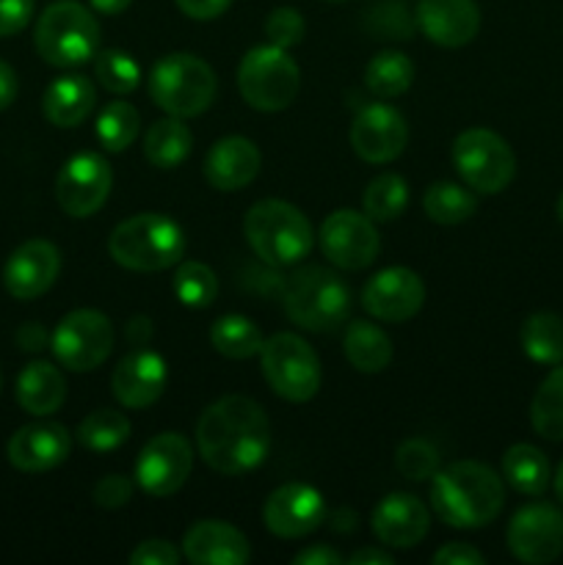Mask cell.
<instances>
[{
  "label": "cell",
  "mask_w": 563,
  "mask_h": 565,
  "mask_svg": "<svg viewBox=\"0 0 563 565\" xmlns=\"http://www.w3.org/2000/svg\"><path fill=\"white\" fill-rule=\"evenodd\" d=\"M97 103V92H94L92 81L83 75H64L55 77L42 97L44 119L55 127H77Z\"/></svg>",
  "instance_id": "obj_26"
},
{
  "label": "cell",
  "mask_w": 563,
  "mask_h": 565,
  "mask_svg": "<svg viewBox=\"0 0 563 565\" xmlns=\"http://www.w3.org/2000/svg\"><path fill=\"white\" fill-rule=\"evenodd\" d=\"M408 125L392 105H364L351 125V147L368 163H390L406 149Z\"/></svg>",
  "instance_id": "obj_18"
},
{
  "label": "cell",
  "mask_w": 563,
  "mask_h": 565,
  "mask_svg": "<svg viewBox=\"0 0 563 565\" xmlns=\"http://www.w3.org/2000/svg\"><path fill=\"white\" fill-rule=\"evenodd\" d=\"M301 86V72L285 47L263 44L243 55L237 66V92L248 108L276 114L296 99Z\"/></svg>",
  "instance_id": "obj_8"
},
{
  "label": "cell",
  "mask_w": 563,
  "mask_h": 565,
  "mask_svg": "<svg viewBox=\"0 0 563 565\" xmlns=\"http://www.w3.org/2000/svg\"><path fill=\"white\" fill-rule=\"evenodd\" d=\"M17 88H20V83H17L14 70H11L6 61H0V110H6L11 103H14Z\"/></svg>",
  "instance_id": "obj_51"
},
{
  "label": "cell",
  "mask_w": 563,
  "mask_h": 565,
  "mask_svg": "<svg viewBox=\"0 0 563 565\" xmlns=\"http://www.w3.org/2000/svg\"><path fill=\"white\" fill-rule=\"evenodd\" d=\"M263 519L276 539H304L326 522V500L307 483L279 486L265 500Z\"/></svg>",
  "instance_id": "obj_16"
},
{
  "label": "cell",
  "mask_w": 563,
  "mask_h": 565,
  "mask_svg": "<svg viewBox=\"0 0 563 565\" xmlns=\"http://www.w3.org/2000/svg\"><path fill=\"white\" fill-rule=\"evenodd\" d=\"M33 17V0H0V39L25 31Z\"/></svg>",
  "instance_id": "obj_45"
},
{
  "label": "cell",
  "mask_w": 563,
  "mask_h": 565,
  "mask_svg": "<svg viewBox=\"0 0 563 565\" xmlns=\"http://www.w3.org/2000/svg\"><path fill=\"white\" fill-rule=\"evenodd\" d=\"M182 555L196 565H246L252 557L246 535L226 522L204 519L182 539Z\"/></svg>",
  "instance_id": "obj_25"
},
{
  "label": "cell",
  "mask_w": 563,
  "mask_h": 565,
  "mask_svg": "<svg viewBox=\"0 0 563 565\" xmlns=\"http://www.w3.org/2000/svg\"><path fill=\"white\" fill-rule=\"evenodd\" d=\"M125 334H127V340L132 342V345H147L149 337H152V320L144 318V315H136V318L127 323Z\"/></svg>",
  "instance_id": "obj_52"
},
{
  "label": "cell",
  "mask_w": 563,
  "mask_h": 565,
  "mask_svg": "<svg viewBox=\"0 0 563 565\" xmlns=\"http://www.w3.org/2000/svg\"><path fill=\"white\" fill-rule=\"evenodd\" d=\"M36 53L50 66L70 70L86 64L99 50V22L77 0H55L36 22Z\"/></svg>",
  "instance_id": "obj_6"
},
{
  "label": "cell",
  "mask_w": 563,
  "mask_h": 565,
  "mask_svg": "<svg viewBox=\"0 0 563 565\" xmlns=\"http://www.w3.org/2000/svg\"><path fill=\"white\" fill-rule=\"evenodd\" d=\"M508 550L528 565H546L563 555V513L546 502H533L513 513L506 530Z\"/></svg>",
  "instance_id": "obj_12"
},
{
  "label": "cell",
  "mask_w": 563,
  "mask_h": 565,
  "mask_svg": "<svg viewBox=\"0 0 563 565\" xmlns=\"http://www.w3.org/2000/svg\"><path fill=\"white\" fill-rule=\"evenodd\" d=\"M169 384L166 359L155 351H132L121 359L110 379L114 397L125 408H147L163 395Z\"/></svg>",
  "instance_id": "obj_22"
},
{
  "label": "cell",
  "mask_w": 563,
  "mask_h": 565,
  "mask_svg": "<svg viewBox=\"0 0 563 565\" xmlns=\"http://www.w3.org/2000/svg\"><path fill=\"white\" fill-rule=\"evenodd\" d=\"M193 147V136L188 130L185 121L180 116H169L149 127L147 138H144V158L155 166V169H177L188 160Z\"/></svg>",
  "instance_id": "obj_28"
},
{
  "label": "cell",
  "mask_w": 563,
  "mask_h": 565,
  "mask_svg": "<svg viewBox=\"0 0 563 565\" xmlns=\"http://www.w3.org/2000/svg\"><path fill=\"white\" fill-rule=\"evenodd\" d=\"M171 290H174L177 301H180L182 307L204 309L215 301V296H219V279H215V274L204 263L188 259V263L177 265L174 279H171Z\"/></svg>",
  "instance_id": "obj_37"
},
{
  "label": "cell",
  "mask_w": 563,
  "mask_h": 565,
  "mask_svg": "<svg viewBox=\"0 0 563 565\" xmlns=\"http://www.w3.org/2000/svg\"><path fill=\"white\" fill-rule=\"evenodd\" d=\"M17 345H20L22 351H31V353L42 351V348L50 345V337L39 323H25L20 331H17Z\"/></svg>",
  "instance_id": "obj_50"
},
{
  "label": "cell",
  "mask_w": 563,
  "mask_h": 565,
  "mask_svg": "<svg viewBox=\"0 0 563 565\" xmlns=\"http://www.w3.org/2000/svg\"><path fill=\"white\" fill-rule=\"evenodd\" d=\"M535 434L550 441H563V364L541 381L530 406Z\"/></svg>",
  "instance_id": "obj_35"
},
{
  "label": "cell",
  "mask_w": 563,
  "mask_h": 565,
  "mask_svg": "<svg viewBox=\"0 0 563 565\" xmlns=\"http://www.w3.org/2000/svg\"><path fill=\"white\" fill-rule=\"evenodd\" d=\"M149 97L169 116H199L215 99V72L191 53L163 55L149 72Z\"/></svg>",
  "instance_id": "obj_7"
},
{
  "label": "cell",
  "mask_w": 563,
  "mask_h": 565,
  "mask_svg": "<svg viewBox=\"0 0 563 565\" xmlns=\"http://www.w3.org/2000/svg\"><path fill=\"white\" fill-rule=\"evenodd\" d=\"M417 28L439 47H464L480 31V9L475 0H419Z\"/></svg>",
  "instance_id": "obj_23"
},
{
  "label": "cell",
  "mask_w": 563,
  "mask_h": 565,
  "mask_svg": "<svg viewBox=\"0 0 563 565\" xmlns=\"http://www.w3.org/2000/svg\"><path fill=\"white\" fill-rule=\"evenodd\" d=\"M348 563L353 565H392V552L384 550H359L348 557Z\"/></svg>",
  "instance_id": "obj_53"
},
{
  "label": "cell",
  "mask_w": 563,
  "mask_h": 565,
  "mask_svg": "<svg viewBox=\"0 0 563 565\" xmlns=\"http://www.w3.org/2000/svg\"><path fill=\"white\" fill-rule=\"evenodd\" d=\"M423 207L434 224L456 226L472 218V213L478 210V196L472 188L458 185V182H434L425 191Z\"/></svg>",
  "instance_id": "obj_32"
},
{
  "label": "cell",
  "mask_w": 563,
  "mask_h": 565,
  "mask_svg": "<svg viewBox=\"0 0 563 565\" xmlns=\"http://www.w3.org/2000/svg\"><path fill=\"white\" fill-rule=\"evenodd\" d=\"M185 232L160 213H138L121 221L108 237V252L121 268L138 274L166 270L185 257Z\"/></svg>",
  "instance_id": "obj_3"
},
{
  "label": "cell",
  "mask_w": 563,
  "mask_h": 565,
  "mask_svg": "<svg viewBox=\"0 0 563 565\" xmlns=\"http://www.w3.org/2000/svg\"><path fill=\"white\" fill-rule=\"evenodd\" d=\"M61 274V254L50 241H28L3 265V285L17 301L44 296Z\"/></svg>",
  "instance_id": "obj_19"
},
{
  "label": "cell",
  "mask_w": 563,
  "mask_h": 565,
  "mask_svg": "<svg viewBox=\"0 0 563 565\" xmlns=\"http://www.w3.org/2000/svg\"><path fill=\"white\" fill-rule=\"evenodd\" d=\"M555 213H557V221H561V224H563V193H561V199H557V207H555Z\"/></svg>",
  "instance_id": "obj_56"
},
{
  "label": "cell",
  "mask_w": 563,
  "mask_h": 565,
  "mask_svg": "<svg viewBox=\"0 0 563 565\" xmlns=\"http://www.w3.org/2000/svg\"><path fill=\"white\" fill-rule=\"evenodd\" d=\"M72 436L59 423H33L9 439L6 456L20 472H50L70 458Z\"/></svg>",
  "instance_id": "obj_21"
},
{
  "label": "cell",
  "mask_w": 563,
  "mask_h": 565,
  "mask_svg": "<svg viewBox=\"0 0 563 565\" xmlns=\"http://www.w3.org/2000/svg\"><path fill=\"white\" fill-rule=\"evenodd\" d=\"M97 64H94V75H97L99 86L110 94H130L136 92L138 83H141V66L136 64L130 53L125 50H103V53L94 55Z\"/></svg>",
  "instance_id": "obj_40"
},
{
  "label": "cell",
  "mask_w": 563,
  "mask_h": 565,
  "mask_svg": "<svg viewBox=\"0 0 563 565\" xmlns=\"http://www.w3.org/2000/svg\"><path fill=\"white\" fill-rule=\"evenodd\" d=\"M193 469L191 441L182 434H158L144 445L136 461V480L147 494L171 497L185 486Z\"/></svg>",
  "instance_id": "obj_15"
},
{
  "label": "cell",
  "mask_w": 563,
  "mask_h": 565,
  "mask_svg": "<svg viewBox=\"0 0 563 565\" xmlns=\"http://www.w3.org/2000/svg\"><path fill=\"white\" fill-rule=\"evenodd\" d=\"M293 563L296 565H340L342 555L326 544H312V546H307V550L298 552V555L293 557Z\"/></svg>",
  "instance_id": "obj_49"
},
{
  "label": "cell",
  "mask_w": 563,
  "mask_h": 565,
  "mask_svg": "<svg viewBox=\"0 0 563 565\" xmlns=\"http://www.w3.org/2000/svg\"><path fill=\"white\" fill-rule=\"evenodd\" d=\"M486 555L472 544H445L434 555V565H484Z\"/></svg>",
  "instance_id": "obj_47"
},
{
  "label": "cell",
  "mask_w": 563,
  "mask_h": 565,
  "mask_svg": "<svg viewBox=\"0 0 563 565\" xmlns=\"http://www.w3.org/2000/svg\"><path fill=\"white\" fill-rule=\"evenodd\" d=\"M114 174L103 154L81 152L64 163L55 180V199L72 218H88L108 199Z\"/></svg>",
  "instance_id": "obj_14"
},
{
  "label": "cell",
  "mask_w": 563,
  "mask_h": 565,
  "mask_svg": "<svg viewBox=\"0 0 563 565\" xmlns=\"http://www.w3.org/2000/svg\"><path fill=\"white\" fill-rule=\"evenodd\" d=\"M502 478L528 497H541L550 486L552 472L544 452L533 445H513L502 456Z\"/></svg>",
  "instance_id": "obj_29"
},
{
  "label": "cell",
  "mask_w": 563,
  "mask_h": 565,
  "mask_svg": "<svg viewBox=\"0 0 563 565\" xmlns=\"http://www.w3.org/2000/svg\"><path fill=\"white\" fill-rule=\"evenodd\" d=\"M210 342L226 359H252L263 351L265 337L254 320L243 315H224L210 329Z\"/></svg>",
  "instance_id": "obj_33"
},
{
  "label": "cell",
  "mask_w": 563,
  "mask_h": 565,
  "mask_svg": "<svg viewBox=\"0 0 563 565\" xmlns=\"http://www.w3.org/2000/svg\"><path fill=\"white\" fill-rule=\"evenodd\" d=\"M196 447L204 463L219 475L252 472L270 450L268 414L252 397H221L199 417Z\"/></svg>",
  "instance_id": "obj_1"
},
{
  "label": "cell",
  "mask_w": 563,
  "mask_h": 565,
  "mask_svg": "<svg viewBox=\"0 0 563 565\" xmlns=\"http://www.w3.org/2000/svg\"><path fill=\"white\" fill-rule=\"evenodd\" d=\"M259 169H263V154L254 147V141L243 136L221 138L204 158V177L215 191L224 193L252 185Z\"/></svg>",
  "instance_id": "obj_24"
},
{
  "label": "cell",
  "mask_w": 563,
  "mask_h": 565,
  "mask_svg": "<svg viewBox=\"0 0 563 565\" xmlns=\"http://www.w3.org/2000/svg\"><path fill=\"white\" fill-rule=\"evenodd\" d=\"M282 303L293 323L326 334L340 329L351 315V290L334 270L307 265L285 281Z\"/></svg>",
  "instance_id": "obj_5"
},
{
  "label": "cell",
  "mask_w": 563,
  "mask_h": 565,
  "mask_svg": "<svg viewBox=\"0 0 563 565\" xmlns=\"http://www.w3.org/2000/svg\"><path fill=\"white\" fill-rule=\"evenodd\" d=\"M0 390H3V370H0Z\"/></svg>",
  "instance_id": "obj_57"
},
{
  "label": "cell",
  "mask_w": 563,
  "mask_h": 565,
  "mask_svg": "<svg viewBox=\"0 0 563 565\" xmlns=\"http://www.w3.org/2000/svg\"><path fill=\"white\" fill-rule=\"evenodd\" d=\"M243 232H246L252 252L270 268L296 265L298 259L312 252L315 243V232L307 215L282 199H263V202L252 204L243 218Z\"/></svg>",
  "instance_id": "obj_4"
},
{
  "label": "cell",
  "mask_w": 563,
  "mask_h": 565,
  "mask_svg": "<svg viewBox=\"0 0 563 565\" xmlns=\"http://www.w3.org/2000/svg\"><path fill=\"white\" fill-rule=\"evenodd\" d=\"M395 469L401 472V478L423 483L439 472V452L425 439H408L397 447Z\"/></svg>",
  "instance_id": "obj_42"
},
{
  "label": "cell",
  "mask_w": 563,
  "mask_h": 565,
  "mask_svg": "<svg viewBox=\"0 0 563 565\" xmlns=\"http://www.w3.org/2000/svg\"><path fill=\"white\" fill-rule=\"evenodd\" d=\"M414 83V64L401 50H381L364 70V86L381 99H395L406 94Z\"/></svg>",
  "instance_id": "obj_31"
},
{
  "label": "cell",
  "mask_w": 563,
  "mask_h": 565,
  "mask_svg": "<svg viewBox=\"0 0 563 565\" xmlns=\"http://www.w3.org/2000/svg\"><path fill=\"white\" fill-rule=\"evenodd\" d=\"M230 3L232 0H177L182 14L199 22H208V20H215V17H221L226 9H230Z\"/></svg>",
  "instance_id": "obj_48"
},
{
  "label": "cell",
  "mask_w": 563,
  "mask_h": 565,
  "mask_svg": "<svg viewBox=\"0 0 563 565\" xmlns=\"http://www.w3.org/2000/svg\"><path fill=\"white\" fill-rule=\"evenodd\" d=\"M364 25L375 39H412L414 28H417V17L397 0H375L373 6L364 9Z\"/></svg>",
  "instance_id": "obj_41"
},
{
  "label": "cell",
  "mask_w": 563,
  "mask_h": 565,
  "mask_svg": "<svg viewBox=\"0 0 563 565\" xmlns=\"http://www.w3.org/2000/svg\"><path fill=\"white\" fill-rule=\"evenodd\" d=\"M370 527H373L381 546H390V550H412V546H417L428 535L431 513L414 494L395 491V494H386L375 505Z\"/></svg>",
  "instance_id": "obj_20"
},
{
  "label": "cell",
  "mask_w": 563,
  "mask_h": 565,
  "mask_svg": "<svg viewBox=\"0 0 563 565\" xmlns=\"http://www.w3.org/2000/svg\"><path fill=\"white\" fill-rule=\"evenodd\" d=\"M329 3H346V0H329Z\"/></svg>",
  "instance_id": "obj_58"
},
{
  "label": "cell",
  "mask_w": 563,
  "mask_h": 565,
  "mask_svg": "<svg viewBox=\"0 0 563 565\" xmlns=\"http://www.w3.org/2000/svg\"><path fill=\"white\" fill-rule=\"evenodd\" d=\"M132 565H177L180 563V552L174 550V544L169 541H144L132 550L130 555Z\"/></svg>",
  "instance_id": "obj_46"
},
{
  "label": "cell",
  "mask_w": 563,
  "mask_h": 565,
  "mask_svg": "<svg viewBox=\"0 0 563 565\" xmlns=\"http://www.w3.org/2000/svg\"><path fill=\"white\" fill-rule=\"evenodd\" d=\"M522 351L535 364L563 362V320L552 312H535L522 326Z\"/></svg>",
  "instance_id": "obj_34"
},
{
  "label": "cell",
  "mask_w": 563,
  "mask_h": 565,
  "mask_svg": "<svg viewBox=\"0 0 563 565\" xmlns=\"http://www.w3.org/2000/svg\"><path fill=\"white\" fill-rule=\"evenodd\" d=\"M88 3H92V9L99 11V14L114 17V14H121L132 0H88Z\"/></svg>",
  "instance_id": "obj_54"
},
{
  "label": "cell",
  "mask_w": 563,
  "mask_h": 565,
  "mask_svg": "<svg viewBox=\"0 0 563 565\" xmlns=\"http://www.w3.org/2000/svg\"><path fill=\"white\" fill-rule=\"evenodd\" d=\"M141 130V116L130 103H110L105 105L103 114L97 116V138L108 152H125Z\"/></svg>",
  "instance_id": "obj_39"
},
{
  "label": "cell",
  "mask_w": 563,
  "mask_h": 565,
  "mask_svg": "<svg viewBox=\"0 0 563 565\" xmlns=\"http://www.w3.org/2000/svg\"><path fill=\"white\" fill-rule=\"evenodd\" d=\"M66 401V379L50 362H31L17 379V403L33 417H50Z\"/></svg>",
  "instance_id": "obj_27"
},
{
  "label": "cell",
  "mask_w": 563,
  "mask_h": 565,
  "mask_svg": "<svg viewBox=\"0 0 563 565\" xmlns=\"http://www.w3.org/2000/svg\"><path fill=\"white\" fill-rule=\"evenodd\" d=\"M304 33H307V22H304V17L293 6H279L265 20V36L276 47H296V44H301Z\"/></svg>",
  "instance_id": "obj_43"
},
{
  "label": "cell",
  "mask_w": 563,
  "mask_h": 565,
  "mask_svg": "<svg viewBox=\"0 0 563 565\" xmlns=\"http://www.w3.org/2000/svg\"><path fill=\"white\" fill-rule=\"evenodd\" d=\"M392 342L379 326L353 320L346 331V359L359 373H381L392 362Z\"/></svg>",
  "instance_id": "obj_30"
},
{
  "label": "cell",
  "mask_w": 563,
  "mask_h": 565,
  "mask_svg": "<svg viewBox=\"0 0 563 565\" xmlns=\"http://www.w3.org/2000/svg\"><path fill=\"white\" fill-rule=\"evenodd\" d=\"M130 439V419L114 408L92 412L77 425V441L92 452H110Z\"/></svg>",
  "instance_id": "obj_36"
},
{
  "label": "cell",
  "mask_w": 563,
  "mask_h": 565,
  "mask_svg": "<svg viewBox=\"0 0 563 565\" xmlns=\"http://www.w3.org/2000/svg\"><path fill=\"white\" fill-rule=\"evenodd\" d=\"M263 375L270 390L290 403H307L318 395L320 381V359L298 334H274L265 340L259 351Z\"/></svg>",
  "instance_id": "obj_10"
},
{
  "label": "cell",
  "mask_w": 563,
  "mask_h": 565,
  "mask_svg": "<svg viewBox=\"0 0 563 565\" xmlns=\"http://www.w3.org/2000/svg\"><path fill=\"white\" fill-rule=\"evenodd\" d=\"M425 303V285L414 270L384 268L364 285L362 307L370 318L384 323H403Z\"/></svg>",
  "instance_id": "obj_17"
},
{
  "label": "cell",
  "mask_w": 563,
  "mask_h": 565,
  "mask_svg": "<svg viewBox=\"0 0 563 565\" xmlns=\"http://www.w3.org/2000/svg\"><path fill=\"white\" fill-rule=\"evenodd\" d=\"M50 348L61 367L92 373L114 351V326L97 309H75L50 334Z\"/></svg>",
  "instance_id": "obj_11"
},
{
  "label": "cell",
  "mask_w": 563,
  "mask_h": 565,
  "mask_svg": "<svg viewBox=\"0 0 563 565\" xmlns=\"http://www.w3.org/2000/svg\"><path fill=\"white\" fill-rule=\"evenodd\" d=\"M320 248L337 268L362 270L375 263L381 252V237L375 221L357 210H334L320 224Z\"/></svg>",
  "instance_id": "obj_13"
},
{
  "label": "cell",
  "mask_w": 563,
  "mask_h": 565,
  "mask_svg": "<svg viewBox=\"0 0 563 565\" xmlns=\"http://www.w3.org/2000/svg\"><path fill=\"white\" fill-rule=\"evenodd\" d=\"M506 505L500 475L480 461H456L431 478V508L447 527L478 530Z\"/></svg>",
  "instance_id": "obj_2"
},
{
  "label": "cell",
  "mask_w": 563,
  "mask_h": 565,
  "mask_svg": "<svg viewBox=\"0 0 563 565\" xmlns=\"http://www.w3.org/2000/svg\"><path fill=\"white\" fill-rule=\"evenodd\" d=\"M453 166L464 185L475 193L495 196L511 185L517 174V158L508 141L486 127H469L453 143Z\"/></svg>",
  "instance_id": "obj_9"
},
{
  "label": "cell",
  "mask_w": 563,
  "mask_h": 565,
  "mask_svg": "<svg viewBox=\"0 0 563 565\" xmlns=\"http://www.w3.org/2000/svg\"><path fill=\"white\" fill-rule=\"evenodd\" d=\"M555 494L563 505V461H561V467H557V475H555Z\"/></svg>",
  "instance_id": "obj_55"
},
{
  "label": "cell",
  "mask_w": 563,
  "mask_h": 565,
  "mask_svg": "<svg viewBox=\"0 0 563 565\" xmlns=\"http://www.w3.org/2000/svg\"><path fill=\"white\" fill-rule=\"evenodd\" d=\"M130 497H132V483L125 478V475H108V478H103L97 486H94V502H97L99 508H108V511L127 505Z\"/></svg>",
  "instance_id": "obj_44"
},
{
  "label": "cell",
  "mask_w": 563,
  "mask_h": 565,
  "mask_svg": "<svg viewBox=\"0 0 563 565\" xmlns=\"http://www.w3.org/2000/svg\"><path fill=\"white\" fill-rule=\"evenodd\" d=\"M408 204V185L403 177L397 174H381L364 188L362 196V213L368 218L386 224V221H395L397 215L406 210Z\"/></svg>",
  "instance_id": "obj_38"
}]
</instances>
